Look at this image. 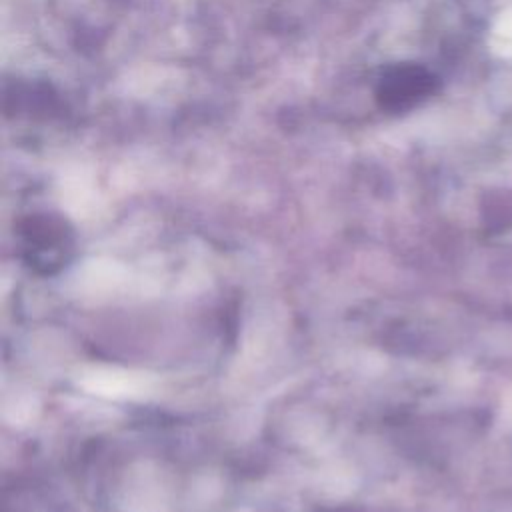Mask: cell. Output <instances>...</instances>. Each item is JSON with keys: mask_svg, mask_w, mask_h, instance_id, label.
Returning <instances> with one entry per match:
<instances>
[{"mask_svg": "<svg viewBox=\"0 0 512 512\" xmlns=\"http://www.w3.org/2000/svg\"><path fill=\"white\" fill-rule=\"evenodd\" d=\"M426 76L422 70L412 66H396L388 70L378 86V98L382 106L400 110L410 106L426 88Z\"/></svg>", "mask_w": 512, "mask_h": 512, "instance_id": "1", "label": "cell"}]
</instances>
